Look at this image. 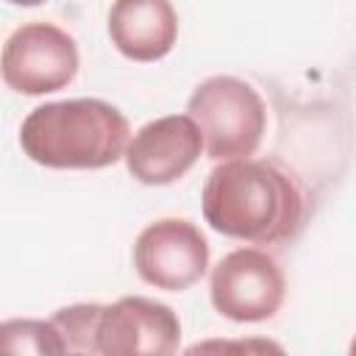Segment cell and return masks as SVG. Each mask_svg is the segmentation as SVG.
Instances as JSON below:
<instances>
[{"mask_svg":"<svg viewBox=\"0 0 356 356\" xmlns=\"http://www.w3.org/2000/svg\"><path fill=\"white\" fill-rule=\"evenodd\" d=\"M206 222L231 239L278 245L295 239L309 217V195L300 181L267 159L220 161L200 195Z\"/></svg>","mask_w":356,"mask_h":356,"instance_id":"6da1fadb","label":"cell"},{"mask_svg":"<svg viewBox=\"0 0 356 356\" xmlns=\"http://www.w3.org/2000/svg\"><path fill=\"white\" fill-rule=\"evenodd\" d=\"M131 125L100 97L36 106L19 128L22 153L50 170H103L125 159Z\"/></svg>","mask_w":356,"mask_h":356,"instance_id":"7a4b0ae2","label":"cell"},{"mask_svg":"<svg viewBox=\"0 0 356 356\" xmlns=\"http://www.w3.org/2000/svg\"><path fill=\"white\" fill-rule=\"evenodd\" d=\"M186 111L197 122L206 153L214 161L253 156L267 128L261 95L236 75H211L200 81L189 95Z\"/></svg>","mask_w":356,"mask_h":356,"instance_id":"3957f363","label":"cell"},{"mask_svg":"<svg viewBox=\"0 0 356 356\" xmlns=\"http://www.w3.org/2000/svg\"><path fill=\"white\" fill-rule=\"evenodd\" d=\"M3 81L19 95H50L70 86L81 56L75 39L53 22H25L3 44Z\"/></svg>","mask_w":356,"mask_h":356,"instance_id":"277c9868","label":"cell"},{"mask_svg":"<svg viewBox=\"0 0 356 356\" xmlns=\"http://www.w3.org/2000/svg\"><path fill=\"white\" fill-rule=\"evenodd\" d=\"M286 278L278 261L261 248H236L211 270V306L234 323H261L284 303Z\"/></svg>","mask_w":356,"mask_h":356,"instance_id":"5b68a950","label":"cell"},{"mask_svg":"<svg viewBox=\"0 0 356 356\" xmlns=\"http://www.w3.org/2000/svg\"><path fill=\"white\" fill-rule=\"evenodd\" d=\"M134 267L156 289L184 292L209 270V242L184 217H164L142 228L134 242Z\"/></svg>","mask_w":356,"mask_h":356,"instance_id":"8992f818","label":"cell"},{"mask_svg":"<svg viewBox=\"0 0 356 356\" xmlns=\"http://www.w3.org/2000/svg\"><path fill=\"white\" fill-rule=\"evenodd\" d=\"M181 345L178 314L159 300L128 295L103 306L97 353L103 356H170Z\"/></svg>","mask_w":356,"mask_h":356,"instance_id":"52a82bcc","label":"cell"},{"mask_svg":"<svg viewBox=\"0 0 356 356\" xmlns=\"http://www.w3.org/2000/svg\"><path fill=\"white\" fill-rule=\"evenodd\" d=\"M206 150L189 114H167L142 125L125 150L128 172L145 186H167L184 178Z\"/></svg>","mask_w":356,"mask_h":356,"instance_id":"ba28073f","label":"cell"},{"mask_svg":"<svg viewBox=\"0 0 356 356\" xmlns=\"http://www.w3.org/2000/svg\"><path fill=\"white\" fill-rule=\"evenodd\" d=\"M111 44L131 61H159L178 39V14L170 0H114L108 8Z\"/></svg>","mask_w":356,"mask_h":356,"instance_id":"9c48e42d","label":"cell"},{"mask_svg":"<svg viewBox=\"0 0 356 356\" xmlns=\"http://www.w3.org/2000/svg\"><path fill=\"white\" fill-rule=\"evenodd\" d=\"M103 303H75L58 309L50 323L56 325L64 353H97V325H100Z\"/></svg>","mask_w":356,"mask_h":356,"instance_id":"30bf717a","label":"cell"},{"mask_svg":"<svg viewBox=\"0 0 356 356\" xmlns=\"http://www.w3.org/2000/svg\"><path fill=\"white\" fill-rule=\"evenodd\" d=\"M6 353H64V342L50 320H6L0 325Z\"/></svg>","mask_w":356,"mask_h":356,"instance_id":"8fae6325","label":"cell"},{"mask_svg":"<svg viewBox=\"0 0 356 356\" xmlns=\"http://www.w3.org/2000/svg\"><path fill=\"white\" fill-rule=\"evenodd\" d=\"M6 3H11V6H42L44 0H6Z\"/></svg>","mask_w":356,"mask_h":356,"instance_id":"7c38bea8","label":"cell"},{"mask_svg":"<svg viewBox=\"0 0 356 356\" xmlns=\"http://www.w3.org/2000/svg\"><path fill=\"white\" fill-rule=\"evenodd\" d=\"M350 353H353V356H356V339H353V342H350Z\"/></svg>","mask_w":356,"mask_h":356,"instance_id":"4fadbf2b","label":"cell"}]
</instances>
